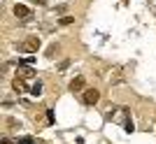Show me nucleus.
Instances as JSON below:
<instances>
[{
    "label": "nucleus",
    "mask_w": 156,
    "mask_h": 144,
    "mask_svg": "<svg viewBox=\"0 0 156 144\" xmlns=\"http://www.w3.org/2000/svg\"><path fill=\"white\" fill-rule=\"evenodd\" d=\"M37 49H40V37L37 35H30V37H26L21 42V51H26V53H35Z\"/></svg>",
    "instance_id": "obj_1"
},
{
    "label": "nucleus",
    "mask_w": 156,
    "mask_h": 144,
    "mask_svg": "<svg viewBox=\"0 0 156 144\" xmlns=\"http://www.w3.org/2000/svg\"><path fill=\"white\" fill-rule=\"evenodd\" d=\"M82 100H84V105H96L98 100H100V93H98V88H86L84 95H82Z\"/></svg>",
    "instance_id": "obj_2"
},
{
    "label": "nucleus",
    "mask_w": 156,
    "mask_h": 144,
    "mask_svg": "<svg viewBox=\"0 0 156 144\" xmlns=\"http://www.w3.org/2000/svg\"><path fill=\"white\" fill-rule=\"evenodd\" d=\"M84 86H86V79L84 77H75L70 81V91L72 93H79V91H84Z\"/></svg>",
    "instance_id": "obj_3"
},
{
    "label": "nucleus",
    "mask_w": 156,
    "mask_h": 144,
    "mask_svg": "<svg viewBox=\"0 0 156 144\" xmlns=\"http://www.w3.org/2000/svg\"><path fill=\"white\" fill-rule=\"evenodd\" d=\"M12 12H14V16H16V19H26L28 14H30V9H28L26 5H14Z\"/></svg>",
    "instance_id": "obj_4"
},
{
    "label": "nucleus",
    "mask_w": 156,
    "mask_h": 144,
    "mask_svg": "<svg viewBox=\"0 0 156 144\" xmlns=\"http://www.w3.org/2000/svg\"><path fill=\"white\" fill-rule=\"evenodd\" d=\"M16 77H21V79H33L35 77V70H33L30 65H23V67H19V74Z\"/></svg>",
    "instance_id": "obj_5"
},
{
    "label": "nucleus",
    "mask_w": 156,
    "mask_h": 144,
    "mask_svg": "<svg viewBox=\"0 0 156 144\" xmlns=\"http://www.w3.org/2000/svg\"><path fill=\"white\" fill-rule=\"evenodd\" d=\"M12 86H14V91H16V93H23V91H26V79L16 77V79L12 81Z\"/></svg>",
    "instance_id": "obj_6"
},
{
    "label": "nucleus",
    "mask_w": 156,
    "mask_h": 144,
    "mask_svg": "<svg viewBox=\"0 0 156 144\" xmlns=\"http://www.w3.org/2000/svg\"><path fill=\"white\" fill-rule=\"evenodd\" d=\"M30 93H33V95H40V93H42V81H35L33 88H30Z\"/></svg>",
    "instance_id": "obj_7"
},
{
    "label": "nucleus",
    "mask_w": 156,
    "mask_h": 144,
    "mask_svg": "<svg viewBox=\"0 0 156 144\" xmlns=\"http://www.w3.org/2000/svg\"><path fill=\"white\" fill-rule=\"evenodd\" d=\"M58 23H61V26H70V23H75V19H72V16H63Z\"/></svg>",
    "instance_id": "obj_8"
},
{
    "label": "nucleus",
    "mask_w": 156,
    "mask_h": 144,
    "mask_svg": "<svg viewBox=\"0 0 156 144\" xmlns=\"http://www.w3.org/2000/svg\"><path fill=\"white\" fill-rule=\"evenodd\" d=\"M54 51H58V44H51V46H49V49H47V56L51 58V56H54Z\"/></svg>",
    "instance_id": "obj_9"
},
{
    "label": "nucleus",
    "mask_w": 156,
    "mask_h": 144,
    "mask_svg": "<svg viewBox=\"0 0 156 144\" xmlns=\"http://www.w3.org/2000/svg\"><path fill=\"white\" fill-rule=\"evenodd\" d=\"M16 144H33V137H21L16 139Z\"/></svg>",
    "instance_id": "obj_10"
},
{
    "label": "nucleus",
    "mask_w": 156,
    "mask_h": 144,
    "mask_svg": "<svg viewBox=\"0 0 156 144\" xmlns=\"http://www.w3.org/2000/svg\"><path fill=\"white\" fill-rule=\"evenodd\" d=\"M9 144H12V142H9Z\"/></svg>",
    "instance_id": "obj_11"
}]
</instances>
